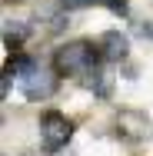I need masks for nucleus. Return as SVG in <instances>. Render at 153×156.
<instances>
[{"instance_id": "2", "label": "nucleus", "mask_w": 153, "mask_h": 156, "mask_svg": "<svg viewBox=\"0 0 153 156\" xmlns=\"http://www.w3.org/2000/svg\"><path fill=\"white\" fill-rule=\"evenodd\" d=\"M10 66L20 73V87H24L27 100H47V96H53V90H57V73L43 70L40 63H33V60H17V63H10Z\"/></svg>"}, {"instance_id": "3", "label": "nucleus", "mask_w": 153, "mask_h": 156, "mask_svg": "<svg viewBox=\"0 0 153 156\" xmlns=\"http://www.w3.org/2000/svg\"><path fill=\"white\" fill-rule=\"evenodd\" d=\"M70 136H73V123H70L63 113L47 110V113L40 116V143H43L50 153L63 150V146L70 143Z\"/></svg>"}, {"instance_id": "10", "label": "nucleus", "mask_w": 153, "mask_h": 156, "mask_svg": "<svg viewBox=\"0 0 153 156\" xmlns=\"http://www.w3.org/2000/svg\"><path fill=\"white\" fill-rule=\"evenodd\" d=\"M67 156H70V153H67Z\"/></svg>"}, {"instance_id": "6", "label": "nucleus", "mask_w": 153, "mask_h": 156, "mask_svg": "<svg viewBox=\"0 0 153 156\" xmlns=\"http://www.w3.org/2000/svg\"><path fill=\"white\" fill-rule=\"evenodd\" d=\"M90 3H103V7H110L113 13H126V0H60L63 10H77V7H90Z\"/></svg>"}, {"instance_id": "5", "label": "nucleus", "mask_w": 153, "mask_h": 156, "mask_svg": "<svg viewBox=\"0 0 153 156\" xmlns=\"http://www.w3.org/2000/svg\"><path fill=\"white\" fill-rule=\"evenodd\" d=\"M97 50H100L107 60H123V57L130 53V40H126V33H120V30H107L97 40Z\"/></svg>"}, {"instance_id": "9", "label": "nucleus", "mask_w": 153, "mask_h": 156, "mask_svg": "<svg viewBox=\"0 0 153 156\" xmlns=\"http://www.w3.org/2000/svg\"><path fill=\"white\" fill-rule=\"evenodd\" d=\"M140 37H143V40H153V23H143V27H140Z\"/></svg>"}, {"instance_id": "7", "label": "nucleus", "mask_w": 153, "mask_h": 156, "mask_svg": "<svg viewBox=\"0 0 153 156\" xmlns=\"http://www.w3.org/2000/svg\"><path fill=\"white\" fill-rule=\"evenodd\" d=\"M24 40H27V27H24V23H7V30H3V43H7L10 50H17Z\"/></svg>"}, {"instance_id": "8", "label": "nucleus", "mask_w": 153, "mask_h": 156, "mask_svg": "<svg viewBox=\"0 0 153 156\" xmlns=\"http://www.w3.org/2000/svg\"><path fill=\"white\" fill-rule=\"evenodd\" d=\"M87 83H90V90H97L100 96H110V90H113V76H110V73H100V70H93Z\"/></svg>"}, {"instance_id": "4", "label": "nucleus", "mask_w": 153, "mask_h": 156, "mask_svg": "<svg viewBox=\"0 0 153 156\" xmlns=\"http://www.w3.org/2000/svg\"><path fill=\"white\" fill-rule=\"evenodd\" d=\"M117 129H120L123 140L137 143V140H147V136H150V120H147L140 110H120V116H117Z\"/></svg>"}, {"instance_id": "1", "label": "nucleus", "mask_w": 153, "mask_h": 156, "mask_svg": "<svg viewBox=\"0 0 153 156\" xmlns=\"http://www.w3.org/2000/svg\"><path fill=\"white\" fill-rule=\"evenodd\" d=\"M97 53L100 50L90 40H73V43H67V47H60L53 53V70L60 76H80V73L90 76L97 70Z\"/></svg>"}]
</instances>
